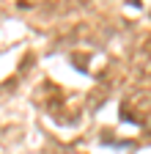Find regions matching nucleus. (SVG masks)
<instances>
[{
    "mask_svg": "<svg viewBox=\"0 0 151 154\" xmlns=\"http://www.w3.org/2000/svg\"><path fill=\"white\" fill-rule=\"evenodd\" d=\"M33 61H36V55H33V52H25V58H22V63H20V72H17V77H22V74L28 72V66H33Z\"/></svg>",
    "mask_w": 151,
    "mask_h": 154,
    "instance_id": "obj_2",
    "label": "nucleus"
},
{
    "mask_svg": "<svg viewBox=\"0 0 151 154\" xmlns=\"http://www.w3.org/2000/svg\"><path fill=\"white\" fill-rule=\"evenodd\" d=\"M33 99L39 107H44L50 116H58L63 107H66V94L61 85H55L52 80H44L36 85V94H33Z\"/></svg>",
    "mask_w": 151,
    "mask_h": 154,
    "instance_id": "obj_1",
    "label": "nucleus"
}]
</instances>
